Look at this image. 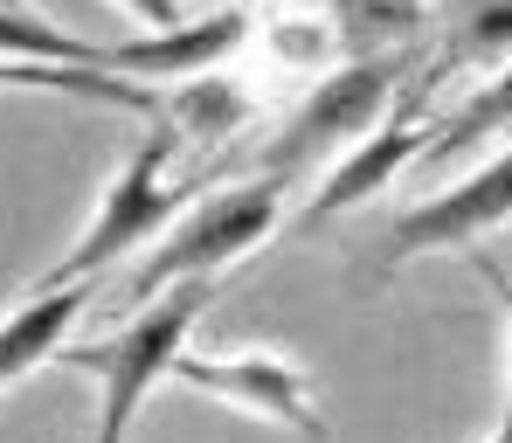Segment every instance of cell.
Returning <instances> with one entry per match:
<instances>
[{
	"instance_id": "cell-1",
	"label": "cell",
	"mask_w": 512,
	"mask_h": 443,
	"mask_svg": "<svg viewBox=\"0 0 512 443\" xmlns=\"http://www.w3.org/2000/svg\"><path fill=\"white\" fill-rule=\"evenodd\" d=\"M208 298H215V277H187V284H167L160 298H146L118 333H104V340H84V347H56V367H70V374H90L97 381V437H132V423H139V409L153 402V388L167 381V360L187 347V333H194V319L208 312Z\"/></svg>"
},
{
	"instance_id": "cell-2",
	"label": "cell",
	"mask_w": 512,
	"mask_h": 443,
	"mask_svg": "<svg viewBox=\"0 0 512 443\" xmlns=\"http://www.w3.org/2000/svg\"><path fill=\"white\" fill-rule=\"evenodd\" d=\"M173 153H180L173 125H146L139 153H132V160L118 167V180L104 187V201H97V215L84 222V236L35 277V291H56V284H77V277H104V270H118L132 250H146V243L167 229L201 187L222 180V167H201V174H187L180 187H173V180H167Z\"/></svg>"
},
{
	"instance_id": "cell-3",
	"label": "cell",
	"mask_w": 512,
	"mask_h": 443,
	"mask_svg": "<svg viewBox=\"0 0 512 443\" xmlns=\"http://www.w3.org/2000/svg\"><path fill=\"white\" fill-rule=\"evenodd\" d=\"M277 222H284V180L250 174V180L201 187L153 236L146 264L132 270V305L160 298L167 284H187V277H222L229 264H243L250 250H263L277 236Z\"/></svg>"
},
{
	"instance_id": "cell-4",
	"label": "cell",
	"mask_w": 512,
	"mask_h": 443,
	"mask_svg": "<svg viewBox=\"0 0 512 443\" xmlns=\"http://www.w3.org/2000/svg\"><path fill=\"white\" fill-rule=\"evenodd\" d=\"M402 84H409V49H395V56H346L340 70H326L312 84V97L298 111H284L277 139L256 153V174L284 180V187H291V174H326L346 146H360L395 111Z\"/></svg>"
},
{
	"instance_id": "cell-5",
	"label": "cell",
	"mask_w": 512,
	"mask_h": 443,
	"mask_svg": "<svg viewBox=\"0 0 512 443\" xmlns=\"http://www.w3.org/2000/svg\"><path fill=\"white\" fill-rule=\"evenodd\" d=\"M160 388H187L201 402H222V409L263 416V423L298 430V437H312V443H333L319 402H312L305 367H291L284 354H194V347H180L167 360V381Z\"/></svg>"
},
{
	"instance_id": "cell-6",
	"label": "cell",
	"mask_w": 512,
	"mask_h": 443,
	"mask_svg": "<svg viewBox=\"0 0 512 443\" xmlns=\"http://www.w3.org/2000/svg\"><path fill=\"white\" fill-rule=\"evenodd\" d=\"M429 70H416L409 84H402V97H395V111L360 139V146H346L340 160L326 167V180H319V194L298 208V229H319V222H333L340 208H360V201H374L381 187L395 174H409V167H423L429 139H436V118L443 111H429Z\"/></svg>"
},
{
	"instance_id": "cell-7",
	"label": "cell",
	"mask_w": 512,
	"mask_h": 443,
	"mask_svg": "<svg viewBox=\"0 0 512 443\" xmlns=\"http://www.w3.org/2000/svg\"><path fill=\"white\" fill-rule=\"evenodd\" d=\"M256 35V0L215 7V14H180L173 28H146L125 42H104V70L125 84H160V77H208L222 63H236Z\"/></svg>"
},
{
	"instance_id": "cell-8",
	"label": "cell",
	"mask_w": 512,
	"mask_h": 443,
	"mask_svg": "<svg viewBox=\"0 0 512 443\" xmlns=\"http://www.w3.org/2000/svg\"><path fill=\"white\" fill-rule=\"evenodd\" d=\"M512 222V146H499L478 174H464L457 187L429 194L423 208H409L381 250V264H402V257H429V250H471L478 236L506 229Z\"/></svg>"
},
{
	"instance_id": "cell-9",
	"label": "cell",
	"mask_w": 512,
	"mask_h": 443,
	"mask_svg": "<svg viewBox=\"0 0 512 443\" xmlns=\"http://www.w3.org/2000/svg\"><path fill=\"white\" fill-rule=\"evenodd\" d=\"M97 284L104 277H77V284H56V291H28V305H14L0 319V388H14L21 374H35L42 360L77 333V319L97 305Z\"/></svg>"
},
{
	"instance_id": "cell-10",
	"label": "cell",
	"mask_w": 512,
	"mask_h": 443,
	"mask_svg": "<svg viewBox=\"0 0 512 443\" xmlns=\"http://www.w3.org/2000/svg\"><path fill=\"white\" fill-rule=\"evenodd\" d=\"M506 56H512V0H450L429 84H443L450 70H499Z\"/></svg>"
},
{
	"instance_id": "cell-11",
	"label": "cell",
	"mask_w": 512,
	"mask_h": 443,
	"mask_svg": "<svg viewBox=\"0 0 512 443\" xmlns=\"http://www.w3.org/2000/svg\"><path fill=\"white\" fill-rule=\"evenodd\" d=\"M492 132H512V56L478 90H471L457 111H443V118H436V139H429L423 167H457V160H464V153H478Z\"/></svg>"
},
{
	"instance_id": "cell-12",
	"label": "cell",
	"mask_w": 512,
	"mask_h": 443,
	"mask_svg": "<svg viewBox=\"0 0 512 443\" xmlns=\"http://www.w3.org/2000/svg\"><path fill=\"white\" fill-rule=\"evenodd\" d=\"M0 63H63V70H104V42L56 28L28 0H0Z\"/></svg>"
},
{
	"instance_id": "cell-13",
	"label": "cell",
	"mask_w": 512,
	"mask_h": 443,
	"mask_svg": "<svg viewBox=\"0 0 512 443\" xmlns=\"http://www.w3.org/2000/svg\"><path fill=\"white\" fill-rule=\"evenodd\" d=\"M243 118H250V90L229 84L222 70H208V77H187V84L167 97L173 139H229Z\"/></svg>"
},
{
	"instance_id": "cell-14",
	"label": "cell",
	"mask_w": 512,
	"mask_h": 443,
	"mask_svg": "<svg viewBox=\"0 0 512 443\" xmlns=\"http://www.w3.org/2000/svg\"><path fill=\"white\" fill-rule=\"evenodd\" d=\"M471 270L485 277V291L499 298V319H506V416H512V277H506V264H492L478 243H471Z\"/></svg>"
},
{
	"instance_id": "cell-15",
	"label": "cell",
	"mask_w": 512,
	"mask_h": 443,
	"mask_svg": "<svg viewBox=\"0 0 512 443\" xmlns=\"http://www.w3.org/2000/svg\"><path fill=\"white\" fill-rule=\"evenodd\" d=\"M111 7H125V14H139L146 28H173V21H180V0H111Z\"/></svg>"
},
{
	"instance_id": "cell-16",
	"label": "cell",
	"mask_w": 512,
	"mask_h": 443,
	"mask_svg": "<svg viewBox=\"0 0 512 443\" xmlns=\"http://www.w3.org/2000/svg\"><path fill=\"white\" fill-rule=\"evenodd\" d=\"M485 443H512V416H499V430H492Z\"/></svg>"
},
{
	"instance_id": "cell-17",
	"label": "cell",
	"mask_w": 512,
	"mask_h": 443,
	"mask_svg": "<svg viewBox=\"0 0 512 443\" xmlns=\"http://www.w3.org/2000/svg\"><path fill=\"white\" fill-rule=\"evenodd\" d=\"M90 443H118V437H97V430H90Z\"/></svg>"
}]
</instances>
